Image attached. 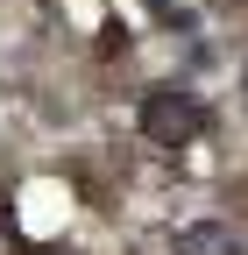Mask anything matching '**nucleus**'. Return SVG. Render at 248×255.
I'll use <instances>...</instances> for the list:
<instances>
[{
    "instance_id": "nucleus-1",
    "label": "nucleus",
    "mask_w": 248,
    "mask_h": 255,
    "mask_svg": "<svg viewBox=\"0 0 248 255\" xmlns=\"http://www.w3.org/2000/svg\"><path fill=\"white\" fill-rule=\"evenodd\" d=\"M199 128H206L199 92H184V85H156V92H142V135L156 142V149H184V142H199Z\"/></svg>"
},
{
    "instance_id": "nucleus-2",
    "label": "nucleus",
    "mask_w": 248,
    "mask_h": 255,
    "mask_svg": "<svg viewBox=\"0 0 248 255\" xmlns=\"http://www.w3.org/2000/svg\"><path fill=\"white\" fill-rule=\"evenodd\" d=\"M170 255H248V248H241V234L227 220H192V227H177Z\"/></svg>"
}]
</instances>
